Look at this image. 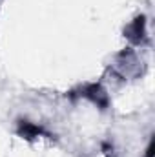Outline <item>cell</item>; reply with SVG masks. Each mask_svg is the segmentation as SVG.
<instances>
[{
	"label": "cell",
	"mask_w": 155,
	"mask_h": 157,
	"mask_svg": "<svg viewBox=\"0 0 155 157\" xmlns=\"http://www.w3.org/2000/svg\"><path fill=\"white\" fill-rule=\"evenodd\" d=\"M80 97H84V99H88V101H91L95 106H99L100 110H104V108H108V93H106V90L100 86V84H97V82H91V84H86V86H82L80 88V93H78Z\"/></svg>",
	"instance_id": "obj_1"
},
{
	"label": "cell",
	"mask_w": 155,
	"mask_h": 157,
	"mask_svg": "<svg viewBox=\"0 0 155 157\" xmlns=\"http://www.w3.org/2000/svg\"><path fill=\"white\" fill-rule=\"evenodd\" d=\"M18 135L20 137H24V139H28V141H31V139H37L40 135H49L42 126L39 124H35V122H29V121H20L18 122Z\"/></svg>",
	"instance_id": "obj_2"
},
{
	"label": "cell",
	"mask_w": 155,
	"mask_h": 157,
	"mask_svg": "<svg viewBox=\"0 0 155 157\" xmlns=\"http://www.w3.org/2000/svg\"><path fill=\"white\" fill-rule=\"evenodd\" d=\"M144 24H146L144 17H137V18L128 26V29H126V37L131 40L133 44H139L141 40L144 39V35H146V31H144Z\"/></svg>",
	"instance_id": "obj_3"
},
{
	"label": "cell",
	"mask_w": 155,
	"mask_h": 157,
	"mask_svg": "<svg viewBox=\"0 0 155 157\" xmlns=\"http://www.w3.org/2000/svg\"><path fill=\"white\" fill-rule=\"evenodd\" d=\"M146 157H153V139L150 141L148 144V150H146Z\"/></svg>",
	"instance_id": "obj_4"
}]
</instances>
